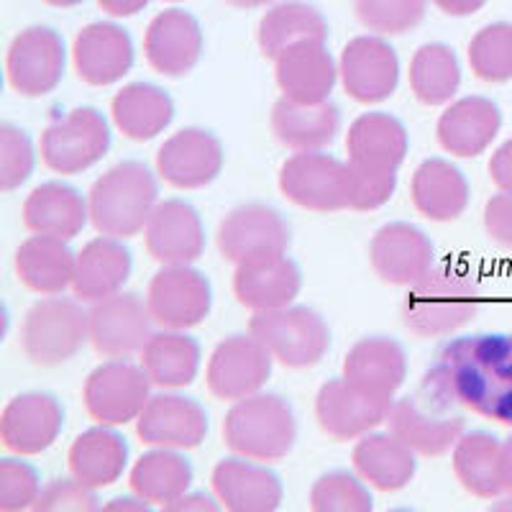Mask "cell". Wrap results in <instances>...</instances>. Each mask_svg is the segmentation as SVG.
I'll use <instances>...</instances> for the list:
<instances>
[{"instance_id":"cell-32","label":"cell","mask_w":512,"mask_h":512,"mask_svg":"<svg viewBox=\"0 0 512 512\" xmlns=\"http://www.w3.org/2000/svg\"><path fill=\"white\" fill-rule=\"evenodd\" d=\"M272 134L292 152H323L341 131V111L331 100L297 103L282 95L272 108Z\"/></svg>"},{"instance_id":"cell-16","label":"cell","mask_w":512,"mask_h":512,"mask_svg":"<svg viewBox=\"0 0 512 512\" xmlns=\"http://www.w3.org/2000/svg\"><path fill=\"white\" fill-rule=\"evenodd\" d=\"M226 154L208 128H182L157 152V175L177 190H200L221 175Z\"/></svg>"},{"instance_id":"cell-31","label":"cell","mask_w":512,"mask_h":512,"mask_svg":"<svg viewBox=\"0 0 512 512\" xmlns=\"http://www.w3.org/2000/svg\"><path fill=\"white\" fill-rule=\"evenodd\" d=\"M131 269H134V256L123 239L100 233L98 239L88 241L77 251L72 292L85 303H98L123 290Z\"/></svg>"},{"instance_id":"cell-50","label":"cell","mask_w":512,"mask_h":512,"mask_svg":"<svg viewBox=\"0 0 512 512\" xmlns=\"http://www.w3.org/2000/svg\"><path fill=\"white\" fill-rule=\"evenodd\" d=\"M354 172L351 180V208L349 210H377L384 203H390L397 187V175H367V172Z\"/></svg>"},{"instance_id":"cell-22","label":"cell","mask_w":512,"mask_h":512,"mask_svg":"<svg viewBox=\"0 0 512 512\" xmlns=\"http://www.w3.org/2000/svg\"><path fill=\"white\" fill-rule=\"evenodd\" d=\"M408 149V128L402 126L400 118L384 111L359 116L346 136L349 164L356 172L367 175H397V169L408 157Z\"/></svg>"},{"instance_id":"cell-11","label":"cell","mask_w":512,"mask_h":512,"mask_svg":"<svg viewBox=\"0 0 512 512\" xmlns=\"http://www.w3.org/2000/svg\"><path fill=\"white\" fill-rule=\"evenodd\" d=\"M218 251L226 262L246 264L267 256L287 254L292 228L280 210L267 203H246L233 208L218 226Z\"/></svg>"},{"instance_id":"cell-20","label":"cell","mask_w":512,"mask_h":512,"mask_svg":"<svg viewBox=\"0 0 512 512\" xmlns=\"http://www.w3.org/2000/svg\"><path fill=\"white\" fill-rule=\"evenodd\" d=\"M64 428L62 402L52 392L16 395L0 418V441L18 456H36L47 451Z\"/></svg>"},{"instance_id":"cell-48","label":"cell","mask_w":512,"mask_h":512,"mask_svg":"<svg viewBox=\"0 0 512 512\" xmlns=\"http://www.w3.org/2000/svg\"><path fill=\"white\" fill-rule=\"evenodd\" d=\"M41 495V477L21 459L0 461V510H29Z\"/></svg>"},{"instance_id":"cell-60","label":"cell","mask_w":512,"mask_h":512,"mask_svg":"<svg viewBox=\"0 0 512 512\" xmlns=\"http://www.w3.org/2000/svg\"><path fill=\"white\" fill-rule=\"evenodd\" d=\"M169 3H177V0H169Z\"/></svg>"},{"instance_id":"cell-21","label":"cell","mask_w":512,"mask_h":512,"mask_svg":"<svg viewBox=\"0 0 512 512\" xmlns=\"http://www.w3.org/2000/svg\"><path fill=\"white\" fill-rule=\"evenodd\" d=\"M392 402L374 400L346 382V377L328 379L315 397V420L320 431L333 441H354L387 420Z\"/></svg>"},{"instance_id":"cell-34","label":"cell","mask_w":512,"mask_h":512,"mask_svg":"<svg viewBox=\"0 0 512 512\" xmlns=\"http://www.w3.org/2000/svg\"><path fill=\"white\" fill-rule=\"evenodd\" d=\"M469 182L464 172L441 157L425 159L415 169L410 182V198L415 210L428 221L448 223L456 221L469 205Z\"/></svg>"},{"instance_id":"cell-12","label":"cell","mask_w":512,"mask_h":512,"mask_svg":"<svg viewBox=\"0 0 512 512\" xmlns=\"http://www.w3.org/2000/svg\"><path fill=\"white\" fill-rule=\"evenodd\" d=\"M146 303L157 326L187 331L200 326L213 308V287L190 264H167L149 282Z\"/></svg>"},{"instance_id":"cell-29","label":"cell","mask_w":512,"mask_h":512,"mask_svg":"<svg viewBox=\"0 0 512 512\" xmlns=\"http://www.w3.org/2000/svg\"><path fill=\"white\" fill-rule=\"evenodd\" d=\"M300 290H303V269L287 254L239 264L233 274V295L254 313L287 308L295 303Z\"/></svg>"},{"instance_id":"cell-27","label":"cell","mask_w":512,"mask_h":512,"mask_svg":"<svg viewBox=\"0 0 512 512\" xmlns=\"http://www.w3.org/2000/svg\"><path fill=\"white\" fill-rule=\"evenodd\" d=\"M210 482L223 510L231 512H274L285 495L272 469L244 456L218 461Z\"/></svg>"},{"instance_id":"cell-56","label":"cell","mask_w":512,"mask_h":512,"mask_svg":"<svg viewBox=\"0 0 512 512\" xmlns=\"http://www.w3.org/2000/svg\"><path fill=\"white\" fill-rule=\"evenodd\" d=\"M502 484L507 495H512V436L502 443Z\"/></svg>"},{"instance_id":"cell-5","label":"cell","mask_w":512,"mask_h":512,"mask_svg":"<svg viewBox=\"0 0 512 512\" xmlns=\"http://www.w3.org/2000/svg\"><path fill=\"white\" fill-rule=\"evenodd\" d=\"M223 441L236 456L251 461H282L297 441V418L290 402L272 392L236 400L223 420Z\"/></svg>"},{"instance_id":"cell-55","label":"cell","mask_w":512,"mask_h":512,"mask_svg":"<svg viewBox=\"0 0 512 512\" xmlns=\"http://www.w3.org/2000/svg\"><path fill=\"white\" fill-rule=\"evenodd\" d=\"M221 505H216V502L210 500L208 495H182L180 500H175L172 505H167L164 510L167 512H187V510H200V512H213L218 510Z\"/></svg>"},{"instance_id":"cell-37","label":"cell","mask_w":512,"mask_h":512,"mask_svg":"<svg viewBox=\"0 0 512 512\" xmlns=\"http://www.w3.org/2000/svg\"><path fill=\"white\" fill-rule=\"evenodd\" d=\"M77 254L57 236L34 233L18 246L16 274L21 285L39 295H62L75 280Z\"/></svg>"},{"instance_id":"cell-42","label":"cell","mask_w":512,"mask_h":512,"mask_svg":"<svg viewBox=\"0 0 512 512\" xmlns=\"http://www.w3.org/2000/svg\"><path fill=\"white\" fill-rule=\"evenodd\" d=\"M192 464L172 448H154L141 456L128 474V487L136 497L146 500L149 505L167 507L182 495L192 484Z\"/></svg>"},{"instance_id":"cell-4","label":"cell","mask_w":512,"mask_h":512,"mask_svg":"<svg viewBox=\"0 0 512 512\" xmlns=\"http://www.w3.org/2000/svg\"><path fill=\"white\" fill-rule=\"evenodd\" d=\"M159 203L157 175L144 162H121L90 187V223L103 236L131 239L144 231Z\"/></svg>"},{"instance_id":"cell-19","label":"cell","mask_w":512,"mask_h":512,"mask_svg":"<svg viewBox=\"0 0 512 512\" xmlns=\"http://www.w3.org/2000/svg\"><path fill=\"white\" fill-rule=\"evenodd\" d=\"M136 433L146 446L190 451L208 436V413L198 400L164 390L149 397L136 418Z\"/></svg>"},{"instance_id":"cell-38","label":"cell","mask_w":512,"mask_h":512,"mask_svg":"<svg viewBox=\"0 0 512 512\" xmlns=\"http://www.w3.org/2000/svg\"><path fill=\"white\" fill-rule=\"evenodd\" d=\"M111 116L131 141H152L175 118V100L152 82H131L113 95Z\"/></svg>"},{"instance_id":"cell-6","label":"cell","mask_w":512,"mask_h":512,"mask_svg":"<svg viewBox=\"0 0 512 512\" xmlns=\"http://www.w3.org/2000/svg\"><path fill=\"white\" fill-rule=\"evenodd\" d=\"M90 341L88 313L70 297H44L29 308L21 326V349L34 367H62Z\"/></svg>"},{"instance_id":"cell-51","label":"cell","mask_w":512,"mask_h":512,"mask_svg":"<svg viewBox=\"0 0 512 512\" xmlns=\"http://www.w3.org/2000/svg\"><path fill=\"white\" fill-rule=\"evenodd\" d=\"M484 228L489 239L512 249V192H500L484 205Z\"/></svg>"},{"instance_id":"cell-2","label":"cell","mask_w":512,"mask_h":512,"mask_svg":"<svg viewBox=\"0 0 512 512\" xmlns=\"http://www.w3.org/2000/svg\"><path fill=\"white\" fill-rule=\"evenodd\" d=\"M482 310V292L461 267L438 264L408 287L402 303V323L413 336H451L472 323Z\"/></svg>"},{"instance_id":"cell-53","label":"cell","mask_w":512,"mask_h":512,"mask_svg":"<svg viewBox=\"0 0 512 512\" xmlns=\"http://www.w3.org/2000/svg\"><path fill=\"white\" fill-rule=\"evenodd\" d=\"M431 3L441 13H446V16H454V18L474 16V13L482 11V8L487 6V0H431Z\"/></svg>"},{"instance_id":"cell-35","label":"cell","mask_w":512,"mask_h":512,"mask_svg":"<svg viewBox=\"0 0 512 512\" xmlns=\"http://www.w3.org/2000/svg\"><path fill=\"white\" fill-rule=\"evenodd\" d=\"M67 466L72 477L93 489L116 484L128 466V443L113 425H95L72 441Z\"/></svg>"},{"instance_id":"cell-13","label":"cell","mask_w":512,"mask_h":512,"mask_svg":"<svg viewBox=\"0 0 512 512\" xmlns=\"http://www.w3.org/2000/svg\"><path fill=\"white\" fill-rule=\"evenodd\" d=\"M67 49L59 31L29 26L11 41L6 54V75L11 88L24 98L49 95L64 77Z\"/></svg>"},{"instance_id":"cell-9","label":"cell","mask_w":512,"mask_h":512,"mask_svg":"<svg viewBox=\"0 0 512 512\" xmlns=\"http://www.w3.org/2000/svg\"><path fill=\"white\" fill-rule=\"evenodd\" d=\"M111 126L93 105L75 108L41 134V162L59 175H77L108 154Z\"/></svg>"},{"instance_id":"cell-47","label":"cell","mask_w":512,"mask_h":512,"mask_svg":"<svg viewBox=\"0 0 512 512\" xmlns=\"http://www.w3.org/2000/svg\"><path fill=\"white\" fill-rule=\"evenodd\" d=\"M36 167V152L24 128L0 126V190L13 192L24 185Z\"/></svg>"},{"instance_id":"cell-44","label":"cell","mask_w":512,"mask_h":512,"mask_svg":"<svg viewBox=\"0 0 512 512\" xmlns=\"http://www.w3.org/2000/svg\"><path fill=\"white\" fill-rule=\"evenodd\" d=\"M469 64L484 82L500 85L512 80V24H489L469 41Z\"/></svg>"},{"instance_id":"cell-33","label":"cell","mask_w":512,"mask_h":512,"mask_svg":"<svg viewBox=\"0 0 512 512\" xmlns=\"http://www.w3.org/2000/svg\"><path fill=\"white\" fill-rule=\"evenodd\" d=\"M90 221L88 198L67 182H44L24 203V226L31 233L72 241Z\"/></svg>"},{"instance_id":"cell-14","label":"cell","mask_w":512,"mask_h":512,"mask_svg":"<svg viewBox=\"0 0 512 512\" xmlns=\"http://www.w3.org/2000/svg\"><path fill=\"white\" fill-rule=\"evenodd\" d=\"M152 310L136 292H116L93 303L88 313L90 344L108 359H128L141 354L152 338Z\"/></svg>"},{"instance_id":"cell-15","label":"cell","mask_w":512,"mask_h":512,"mask_svg":"<svg viewBox=\"0 0 512 512\" xmlns=\"http://www.w3.org/2000/svg\"><path fill=\"white\" fill-rule=\"evenodd\" d=\"M272 361L274 356L267 346L251 333L228 336L208 359L205 382L210 395L223 402H236L262 392L267 379L272 377Z\"/></svg>"},{"instance_id":"cell-49","label":"cell","mask_w":512,"mask_h":512,"mask_svg":"<svg viewBox=\"0 0 512 512\" xmlns=\"http://www.w3.org/2000/svg\"><path fill=\"white\" fill-rule=\"evenodd\" d=\"M36 512H93L100 510V500L95 489L82 484L80 479H52L47 487H41V495L36 505L31 507Z\"/></svg>"},{"instance_id":"cell-39","label":"cell","mask_w":512,"mask_h":512,"mask_svg":"<svg viewBox=\"0 0 512 512\" xmlns=\"http://www.w3.org/2000/svg\"><path fill=\"white\" fill-rule=\"evenodd\" d=\"M200 359H203V351L198 341L169 328L152 333V338L141 349V367L159 390L190 387L198 379Z\"/></svg>"},{"instance_id":"cell-17","label":"cell","mask_w":512,"mask_h":512,"mask_svg":"<svg viewBox=\"0 0 512 512\" xmlns=\"http://www.w3.org/2000/svg\"><path fill=\"white\" fill-rule=\"evenodd\" d=\"M338 75L356 103H382L397 90L400 59L382 36H356L341 52Z\"/></svg>"},{"instance_id":"cell-36","label":"cell","mask_w":512,"mask_h":512,"mask_svg":"<svg viewBox=\"0 0 512 512\" xmlns=\"http://www.w3.org/2000/svg\"><path fill=\"white\" fill-rule=\"evenodd\" d=\"M354 469L379 492H400L418 472L415 451L395 433H367L354 446Z\"/></svg>"},{"instance_id":"cell-30","label":"cell","mask_w":512,"mask_h":512,"mask_svg":"<svg viewBox=\"0 0 512 512\" xmlns=\"http://www.w3.org/2000/svg\"><path fill=\"white\" fill-rule=\"evenodd\" d=\"M502 128L500 105L482 95H466L454 100L441 113L436 126L438 144L448 154L461 159L479 157L497 139Z\"/></svg>"},{"instance_id":"cell-45","label":"cell","mask_w":512,"mask_h":512,"mask_svg":"<svg viewBox=\"0 0 512 512\" xmlns=\"http://www.w3.org/2000/svg\"><path fill=\"white\" fill-rule=\"evenodd\" d=\"M315 512H372L374 500L359 477L349 472H328L310 489Z\"/></svg>"},{"instance_id":"cell-41","label":"cell","mask_w":512,"mask_h":512,"mask_svg":"<svg viewBox=\"0 0 512 512\" xmlns=\"http://www.w3.org/2000/svg\"><path fill=\"white\" fill-rule=\"evenodd\" d=\"M256 41L264 57L274 62L300 41H328V24L318 8L308 6L303 0H287L264 13Z\"/></svg>"},{"instance_id":"cell-18","label":"cell","mask_w":512,"mask_h":512,"mask_svg":"<svg viewBox=\"0 0 512 512\" xmlns=\"http://www.w3.org/2000/svg\"><path fill=\"white\" fill-rule=\"evenodd\" d=\"M369 262L382 282L410 287L436 267V246L431 236L413 223H387L374 233Z\"/></svg>"},{"instance_id":"cell-52","label":"cell","mask_w":512,"mask_h":512,"mask_svg":"<svg viewBox=\"0 0 512 512\" xmlns=\"http://www.w3.org/2000/svg\"><path fill=\"white\" fill-rule=\"evenodd\" d=\"M489 177L500 187V192H512V139H507L492 154V159H489Z\"/></svg>"},{"instance_id":"cell-58","label":"cell","mask_w":512,"mask_h":512,"mask_svg":"<svg viewBox=\"0 0 512 512\" xmlns=\"http://www.w3.org/2000/svg\"><path fill=\"white\" fill-rule=\"evenodd\" d=\"M226 3H228V6H233V8H246V11H249V8L269 6L272 0H226Z\"/></svg>"},{"instance_id":"cell-57","label":"cell","mask_w":512,"mask_h":512,"mask_svg":"<svg viewBox=\"0 0 512 512\" xmlns=\"http://www.w3.org/2000/svg\"><path fill=\"white\" fill-rule=\"evenodd\" d=\"M149 502L146 500H131V497H116V500H111L108 505H105V510H149Z\"/></svg>"},{"instance_id":"cell-26","label":"cell","mask_w":512,"mask_h":512,"mask_svg":"<svg viewBox=\"0 0 512 512\" xmlns=\"http://www.w3.org/2000/svg\"><path fill=\"white\" fill-rule=\"evenodd\" d=\"M77 77L95 88H105L123 80L134 67V41L126 29L116 24H88L75 36L72 47Z\"/></svg>"},{"instance_id":"cell-54","label":"cell","mask_w":512,"mask_h":512,"mask_svg":"<svg viewBox=\"0 0 512 512\" xmlns=\"http://www.w3.org/2000/svg\"><path fill=\"white\" fill-rule=\"evenodd\" d=\"M98 6L103 8L108 16L128 18L136 16L139 11H144V8L149 6V0H98Z\"/></svg>"},{"instance_id":"cell-59","label":"cell","mask_w":512,"mask_h":512,"mask_svg":"<svg viewBox=\"0 0 512 512\" xmlns=\"http://www.w3.org/2000/svg\"><path fill=\"white\" fill-rule=\"evenodd\" d=\"M44 3L52 8H75V6H80L82 0H44Z\"/></svg>"},{"instance_id":"cell-43","label":"cell","mask_w":512,"mask_h":512,"mask_svg":"<svg viewBox=\"0 0 512 512\" xmlns=\"http://www.w3.org/2000/svg\"><path fill=\"white\" fill-rule=\"evenodd\" d=\"M410 90L423 105L451 103L461 85L456 52L446 44H423L410 59Z\"/></svg>"},{"instance_id":"cell-25","label":"cell","mask_w":512,"mask_h":512,"mask_svg":"<svg viewBox=\"0 0 512 512\" xmlns=\"http://www.w3.org/2000/svg\"><path fill=\"white\" fill-rule=\"evenodd\" d=\"M346 382L382 402H395L408 379V356L395 338L367 336L356 341L344 359Z\"/></svg>"},{"instance_id":"cell-23","label":"cell","mask_w":512,"mask_h":512,"mask_svg":"<svg viewBox=\"0 0 512 512\" xmlns=\"http://www.w3.org/2000/svg\"><path fill=\"white\" fill-rule=\"evenodd\" d=\"M144 244L149 256L162 267L198 262L205 251V228L200 213L187 200H162L146 223Z\"/></svg>"},{"instance_id":"cell-3","label":"cell","mask_w":512,"mask_h":512,"mask_svg":"<svg viewBox=\"0 0 512 512\" xmlns=\"http://www.w3.org/2000/svg\"><path fill=\"white\" fill-rule=\"evenodd\" d=\"M464 405L425 372L410 395L392 402L387 423L420 456H443L464 436Z\"/></svg>"},{"instance_id":"cell-1","label":"cell","mask_w":512,"mask_h":512,"mask_svg":"<svg viewBox=\"0 0 512 512\" xmlns=\"http://www.w3.org/2000/svg\"><path fill=\"white\" fill-rule=\"evenodd\" d=\"M428 374L466 410L512 428V333L451 338Z\"/></svg>"},{"instance_id":"cell-40","label":"cell","mask_w":512,"mask_h":512,"mask_svg":"<svg viewBox=\"0 0 512 512\" xmlns=\"http://www.w3.org/2000/svg\"><path fill=\"white\" fill-rule=\"evenodd\" d=\"M454 474L461 487L479 500H495L505 492L502 484V443L487 431L464 433L454 446Z\"/></svg>"},{"instance_id":"cell-46","label":"cell","mask_w":512,"mask_h":512,"mask_svg":"<svg viewBox=\"0 0 512 512\" xmlns=\"http://www.w3.org/2000/svg\"><path fill=\"white\" fill-rule=\"evenodd\" d=\"M428 0H354V11L369 31L397 36L415 29L425 18Z\"/></svg>"},{"instance_id":"cell-8","label":"cell","mask_w":512,"mask_h":512,"mask_svg":"<svg viewBox=\"0 0 512 512\" xmlns=\"http://www.w3.org/2000/svg\"><path fill=\"white\" fill-rule=\"evenodd\" d=\"M351 180V164L323 152H297L280 169L282 195L313 213L351 208Z\"/></svg>"},{"instance_id":"cell-7","label":"cell","mask_w":512,"mask_h":512,"mask_svg":"<svg viewBox=\"0 0 512 512\" xmlns=\"http://www.w3.org/2000/svg\"><path fill=\"white\" fill-rule=\"evenodd\" d=\"M249 333L287 369L315 367L331 349V328L323 315L305 305L259 310L249 320Z\"/></svg>"},{"instance_id":"cell-24","label":"cell","mask_w":512,"mask_h":512,"mask_svg":"<svg viewBox=\"0 0 512 512\" xmlns=\"http://www.w3.org/2000/svg\"><path fill=\"white\" fill-rule=\"evenodd\" d=\"M146 62L164 77H185L203 54V29L198 18L182 8L157 13L144 36Z\"/></svg>"},{"instance_id":"cell-10","label":"cell","mask_w":512,"mask_h":512,"mask_svg":"<svg viewBox=\"0 0 512 512\" xmlns=\"http://www.w3.org/2000/svg\"><path fill=\"white\" fill-rule=\"evenodd\" d=\"M152 379L144 367L126 359H111L95 367L82 387V402L100 425H126L141 415L152 397Z\"/></svg>"},{"instance_id":"cell-28","label":"cell","mask_w":512,"mask_h":512,"mask_svg":"<svg viewBox=\"0 0 512 512\" xmlns=\"http://www.w3.org/2000/svg\"><path fill=\"white\" fill-rule=\"evenodd\" d=\"M338 64L326 41H300L274 59V80L282 95L297 103H323L338 80Z\"/></svg>"}]
</instances>
